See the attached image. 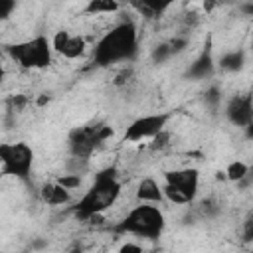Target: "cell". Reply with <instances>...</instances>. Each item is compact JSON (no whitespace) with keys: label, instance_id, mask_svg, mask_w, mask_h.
<instances>
[{"label":"cell","instance_id":"6da1fadb","mask_svg":"<svg viewBox=\"0 0 253 253\" xmlns=\"http://www.w3.org/2000/svg\"><path fill=\"white\" fill-rule=\"evenodd\" d=\"M138 53V30L132 20H125L111 28L93 49V61L99 67H109L119 61H132Z\"/></svg>","mask_w":253,"mask_h":253},{"label":"cell","instance_id":"7a4b0ae2","mask_svg":"<svg viewBox=\"0 0 253 253\" xmlns=\"http://www.w3.org/2000/svg\"><path fill=\"white\" fill-rule=\"evenodd\" d=\"M121 196V182L117 178L115 164L95 174L93 186L83 194V198L73 206V215L77 221H91L95 215H101L109 210Z\"/></svg>","mask_w":253,"mask_h":253},{"label":"cell","instance_id":"3957f363","mask_svg":"<svg viewBox=\"0 0 253 253\" xmlns=\"http://www.w3.org/2000/svg\"><path fill=\"white\" fill-rule=\"evenodd\" d=\"M166 219L158 206L138 204L134 206L119 223L113 225L115 233H132L146 239H158L164 231Z\"/></svg>","mask_w":253,"mask_h":253},{"label":"cell","instance_id":"277c9868","mask_svg":"<svg viewBox=\"0 0 253 253\" xmlns=\"http://www.w3.org/2000/svg\"><path fill=\"white\" fill-rule=\"evenodd\" d=\"M111 136H113V128L107 123H91L85 126H75L67 134L69 152L75 158L89 160L91 154Z\"/></svg>","mask_w":253,"mask_h":253},{"label":"cell","instance_id":"5b68a950","mask_svg":"<svg viewBox=\"0 0 253 253\" xmlns=\"http://www.w3.org/2000/svg\"><path fill=\"white\" fill-rule=\"evenodd\" d=\"M8 55L24 69H43L51 63V42L45 36H36L28 42L12 43L6 47Z\"/></svg>","mask_w":253,"mask_h":253},{"label":"cell","instance_id":"8992f818","mask_svg":"<svg viewBox=\"0 0 253 253\" xmlns=\"http://www.w3.org/2000/svg\"><path fill=\"white\" fill-rule=\"evenodd\" d=\"M200 186V172L196 168H180L164 172V200L172 204H190L194 202Z\"/></svg>","mask_w":253,"mask_h":253},{"label":"cell","instance_id":"52a82bcc","mask_svg":"<svg viewBox=\"0 0 253 253\" xmlns=\"http://www.w3.org/2000/svg\"><path fill=\"white\" fill-rule=\"evenodd\" d=\"M0 162L2 172L18 180H28L34 166V150L26 142H2L0 144Z\"/></svg>","mask_w":253,"mask_h":253},{"label":"cell","instance_id":"ba28073f","mask_svg":"<svg viewBox=\"0 0 253 253\" xmlns=\"http://www.w3.org/2000/svg\"><path fill=\"white\" fill-rule=\"evenodd\" d=\"M170 121V113H152V115H144L134 119L126 130H125V140L128 142H138L144 138H154L158 132H162L166 128V123Z\"/></svg>","mask_w":253,"mask_h":253},{"label":"cell","instance_id":"9c48e42d","mask_svg":"<svg viewBox=\"0 0 253 253\" xmlns=\"http://www.w3.org/2000/svg\"><path fill=\"white\" fill-rule=\"evenodd\" d=\"M225 117L231 125L241 126V128L251 125L253 123V95L251 93L233 95L225 105Z\"/></svg>","mask_w":253,"mask_h":253},{"label":"cell","instance_id":"30bf717a","mask_svg":"<svg viewBox=\"0 0 253 253\" xmlns=\"http://www.w3.org/2000/svg\"><path fill=\"white\" fill-rule=\"evenodd\" d=\"M136 200L140 204H160L164 200L162 186L154 178H142L136 186Z\"/></svg>","mask_w":253,"mask_h":253},{"label":"cell","instance_id":"8fae6325","mask_svg":"<svg viewBox=\"0 0 253 253\" xmlns=\"http://www.w3.org/2000/svg\"><path fill=\"white\" fill-rule=\"evenodd\" d=\"M213 73V57H211V47L210 43L204 47V51L196 57V61L188 69V77L192 79H206Z\"/></svg>","mask_w":253,"mask_h":253},{"label":"cell","instance_id":"7c38bea8","mask_svg":"<svg viewBox=\"0 0 253 253\" xmlns=\"http://www.w3.org/2000/svg\"><path fill=\"white\" fill-rule=\"evenodd\" d=\"M40 198L47 206H63V204L69 202V190H65L57 180L55 182H47V184L42 186Z\"/></svg>","mask_w":253,"mask_h":253},{"label":"cell","instance_id":"4fadbf2b","mask_svg":"<svg viewBox=\"0 0 253 253\" xmlns=\"http://www.w3.org/2000/svg\"><path fill=\"white\" fill-rule=\"evenodd\" d=\"M219 67L223 69V71H229V73H235V71H239V69H243V63H245V53H243V49H231V51H227V53H223L221 57H219Z\"/></svg>","mask_w":253,"mask_h":253},{"label":"cell","instance_id":"5bb4252c","mask_svg":"<svg viewBox=\"0 0 253 253\" xmlns=\"http://www.w3.org/2000/svg\"><path fill=\"white\" fill-rule=\"evenodd\" d=\"M121 6H119V2H115V0H89L87 2V6H85V12L87 14H113V12H117Z\"/></svg>","mask_w":253,"mask_h":253},{"label":"cell","instance_id":"9a60e30c","mask_svg":"<svg viewBox=\"0 0 253 253\" xmlns=\"http://www.w3.org/2000/svg\"><path fill=\"white\" fill-rule=\"evenodd\" d=\"M247 172H249V166H247L243 160H233V162H229L227 168H225L227 180H229V182H235V184H239V182L247 176Z\"/></svg>","mask_w":253,"mask_h":253},{"label":"cell","instance_id":"2e32d148","mask_svg":"<svg viewBox=\"0 0 253 253\" xmlns=\"http://www.w3.org/2000/svg\"><path fill=\"white\" fill-rule=\"evenodd\" d=\"M83 51H85V38L83 36H71V40H69V43L63 51V57L65 59H75V57L83 55Z\"/></svg>","mask_w":253,"mask_h":253},{"label":"cell","instance_id":"e0dca14e","mask_svg":"<svg viewBox=\"0 0 253 253\" xmlns=\"http://www.w3.org/2000/svg\"><path fill=\"white\" fill-rule=\"evenodd\" d=\"M69 40H71V34H69L67 30H57V32L53 34V40H51V47H53V51H57V53L63 55V51H65Z\"/></svg>","mask_w":253,"mask_h":253},{"label":"cell","instance_id":"ac0fdd59","mask_svg":"<svg viewBox=\"0 0 253 253\" xmlns=\"http://www.w3.org/2000/svg\"><path fill=\"white\" fill-rule=\"evenodd\" d=\"M67 174H75V176H83V174H87L89 172V160H85V158H71V160H67Z\"/></svg>","mask_w":253,"mask_h":253},{"label":"cell","instance_id":"d6986e66","mask_svg":"<svg viewBox=\"0 0 253 253\" xmlns=\"http://www.w3.org/2000/svg\"><path fill=\"white\" fill-rule=\"evenodd\" d=\"M170 140H172V134L164 128V130H162V132H158L154 138H150L148 148H150L152 152H156V150H164L166 146H170Z\"/></svg>","mask_w":253,"mask_h":253},{"label":"cell","instance_id":"ffe728a7","mask_svg":"<svg viewBox=\"0 0 253 253\" xmlns=\"http://www.w3.org/2000/svg\"><path fill=\"white\" fill-rule=\"evenodd\" d=\"M170 55H172L170 43H160V45H156L154 51H152V61H154V63H162V61H166Z\"/></svg>","mask_w":253,"mask_h":253},{"label":"cell","instance_id":"44dd1931","mask_svg":"<svg viewBox=\"0 0 253 253\" xmlns=\"http://www.w3.org/2000/svg\"><path fill=\"white\" fill-rule=\"evenodd\" d=\"M132 75H134L132 67H123V69L113 77V85H115V87H125V85L132 79Z\"/></svg>","mask_w":253,"mask_h":253},{"label":"cell","instance_id":"7402d4cb","mask_svg":"<svg viewBox=\"0 0 253 253\" xmlns=\"http://www.w3.org/2000/svg\"><path fill=\"white\" fill-rule=\"evenodd\" d=\"M57 182L65 188V190H75V188H79L81 186V176H75V174H63V176H59L57 178Z\"/></svg>","mask_w":253,"mask_h":253},{"label":"cell","instance_id":"603a6c76","mask_svg":"<svg viewBox=\"0 0 253 253\" xmlns=\"http://www.w3.org/2000/svg\"><path fill=\"white\" fill-rule=\"evenodd\" d=\"M219 101H221V91H219L215 85H211V87L204 93V103L210 105V107H217Z\"/></svg>","mask_w":253,"mask_h":253},{"label":"cell","instance_id":"cb8c5ba5","mask_svg":"<svg viewBox=\"0 0 253 253\" xmlns=\"http://www.w3.org/2000/svg\"><path fill=\"white\" fill-rule=\"evenodd\" d=\"M168 43H170L172 55H174V53H180V51H184V49L188 47V40H186L184 36H176V38H172Z\"/></svg>","mask_w":253,"mask_h":253},{"label":"cell","instance_id":"d4e9b609","mask_svg":"<svg viewBox=\"0 0 253 253\" xmlns=\"http://www.w3.org/2000/svg\"><path fill=\"white\" fill-rule=\"evenodd\" d=\"M243 241L245 243H253V213L243 223Z\"/></svg>","mask_w":253,"mask_h":253},{"label":"cell","instance_id":"484cf974","mask_svg":"<svg viewBox=\"0 0 253 253\" xmlns=\"http://www.w3.org/2000/svg\"><path fill=\"white\" fill-rule=\"evenodd\" d=\"M117 253H144V251H142V247H140L138 243L126 241V243H123V245L119 247V251H117Z\"/></svg>","mask_w":253,"mask_h":253},{"label":"cell","instance_id":"4316f807","mask_svg":"<svg viewBox=\"0 0 253 253\" xmlns=\"http://www.w3.org/2000/svg\"><path fill=\"white\" fill-rule=\"evenodd\" d=\"M10 103L14 105V109H16V111H22V109L28 105V97H26V95H16V97H12V99H10Z\"/></svg>","mask_w":253,"mask_h":253},{"label":"cell","instance_id":"83f0119b","mask_svg":"<svg viewBox=\"0 0 253 253\" xmlns=\"http://www.w3.org/2000/svg\"><path fill=\"white\" fill-rule=\"evenodd\" d=\"M12 10H16V2H14V0L4 2V10L0 12V18H2V20H6V18L12 14Z\"/></svg>","mask_w":253,"mask_h":253},{"label":"cell","instance_id":"f1b7e54d","mask_svg":"<svg viewBox=\"0 0 253 253\" xmlns=\"http://www.w3.org/2000/svg\"><path fill=\"white\" fill-rule=\"evenodd\" d=\"M202 206H204L202 210H204V213H206V215H215V211H217V206H215V204H213L211 200H208V202H204Z\"/></svg>","mask_w":253,"mask_h":253},{"label":"cell","instance_id":"f546056e","mask_svg":"<svg viewBox=\"0 0 253 253\" xmlns=\"http://www.w3.org/2000/svg\"><path fill=\"white\" fill-rule=\"evenodd\" d=\"M49 101H51V93H42V95L36 99V105H38V107H45Z\"/></svg>","mask_w":253,"mask_h":253},{"label":"cell","instance_id":"4dcf8cb0","mask_svg":"<svg viewBox=\"0 0 253 253\" xmlns=\"http://www.w3.org/2000/svg\"><path fill=\"white\" fill-rule=\"evenodd\" d=\"M251 184H253V166H249V172H247V176L239 182V186L243 188V186H251Z\"/></svg>","mask_w":253,"mask_h":253},{"label":"cell","instance_id":"1f68e13d","mask_svg":"<svg viewBox=\"0 0 253 253\" xmlns=\"http://www.w3.org/2000/svg\"><path fill=\"white\" fill-rule=\"evenodd\" d=\"M239 8H241V12H243V14L253 16V2H249V4H241Z\"/></svg>","mask_w":253,"mask_h":253},{"label":"cell","instance_id":"d6a6232c","mask_svg":"<svg viewBox=\"0 0 253 253\" xmlns=\"http://www.w3.org/2000/svg\"><path fill=\"white\" fill-rule=\"evenodd\" d=\"M243 130H245V138H247V140H253V123L247 125Z\"/></svg>","mask_w":253,"mask_h":253},{"label":"cell","instance_id":"836d02e7","mask_svg":"<svg viewBox=\"0 0 253 253\" xmlns=\"http://www.w3.org/2000/svg\"><path fill=\"white\" fill-rule=\"evenodd\" d=\"M215 8V2H204V10H213Z\"/></svg>","mask_w":253,"mask_h":253},{"label":"cell","instance_id":"e575fe53","mask_svg":"<svg viewBox=\"0 0 253 253\" xmlns=\"http://www.w3.org/2000/svg\"><path fill=\"white\" fill-rule=\"evenodd\" d=\"M251 53H253V40H251Z\"/></svg>","mask_w":253,"mask_h":253}]
</instances>
